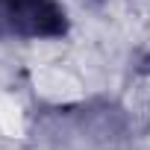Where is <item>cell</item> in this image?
I'll use <instances>...</instances> for the list:
<instances>
[{
	"instance_id": "cell-1",
	"label": "cell",
	"mask_w": 150,
	"mask_h": 150,
	"mask_svg": "<svg viewBox=\"0 0 150 150\" xmlns=\"http://www.w3.org/2000/svg\"><path fill=\"white\" fill-rule=\"evenodd\" d=\"M65 21L53 0H0V30L21 35H56Z\"/></svg>"
}]
</instances>
